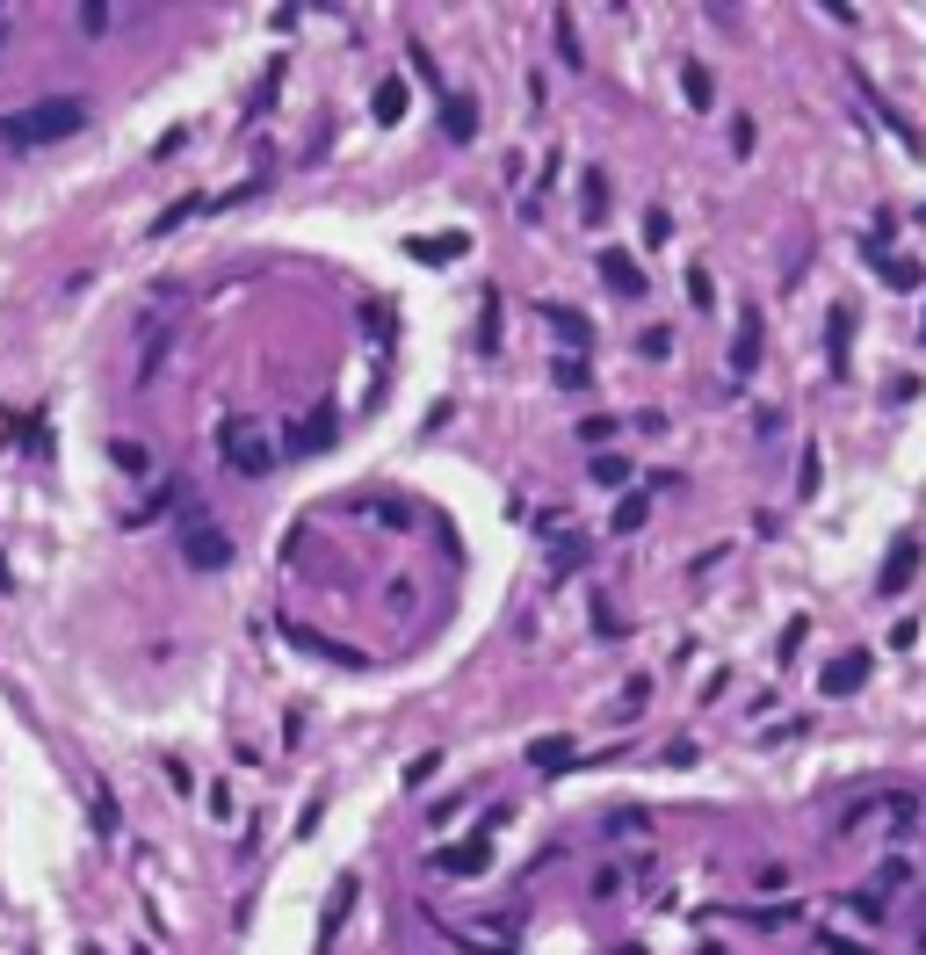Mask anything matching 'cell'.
Returning <instances> with one entry per match:
<instances>
[{"label": "cell", "mask_w": 926, "mask_h": 955, "mask_svg": "<svg viewBox=\"0 0 926 955\" xmlns=\"http://www.w3.org/2000/svg\"><path fill=\"white\" fill-rule=\"evenodd\" d=\"M87 123L80 95H51V102H29V109H0V145H58Z\"/></svg>", "instance_id": "1"}, {"label": "cell", "mask_w": 926, "mask_h": 955, "mask_svg": "<svg viewBox=\"0 0 926 955\" xmlns=\"http://www.w3.org/2000/svg\"><path fill=\"white\" fill-rule=\"evenodd\" d=\"M181 319H189V304H181V283H160V297H152V312L138 319V377H160L167 348L181 341Z\"/></svg>", "instance_id": "2"}, {"label": "cell", "mask_w": 926, "mask_h": 955, "mask_svg": "<svg viewBox=\"0 0 926 955\" xmlns=\"http://www.w3.org/2000/svg\"><path fill=\"white\" fill-rule=\"evenodd\" d=\"M218 456H225L239 478H268V471H275V435H268L254 413H225V420H218Z\"/></svg>", "instance_id": "3"}, {"label": "cell", "mask_w": 926, "mask_h": 955, "mask_svg": "<svg viewBox=\"0 0 926 955\" xmlns=\"http://www.w3.org/2000/svg\"><path fill=\"white\" fill-rule=\"evenodd\" d=\"M181 558H189L196 572H225L232 565V536L210 514H181Z\"/></svg>", "instance_id": "4"}, {"label": "cell", "mask_w": 926, "mask_h": 955, "mask_svg": "<svg viewBox=\"0 0 926 955\" xmlns=\"http://www.w3.org/2000/svg\"><path fill=\"white\" fill-rule=\"evenodd\" d=\"M854 95H861V102H869V109H876V123H883V131H890V138H898L905 152H912V160H926V131H919V123H912V116H905L898 102H883V87H876L869 73H861V66H854Z\"/></svg>", "instance_id": "5"}, {"label": "cell", "mask_w": 926, "mask_h": 955, "mask_svg": "<svg viewBox=\"0 0 926 955\" xmlns=\"http://www.w3.org/2000/svg\"><path fill=\"white\" fill-rule=\"evenodd\" d=\"M767 348V326H760V304H738V333H731V377H753Z\"/></svg>", "instance_id": "6"}, {"label": "cell", "mask_w": 926, "mask_h": 955, "mask_svg": "<svg viewBox=\"0 0 926 955\" xmlns=\"http://www.w3.org/2000/svg\"><path fill=\"white\" fill-rule=\"evenodd\" d=\"M543 326L565 341V355H586V348H594V319H586L579 304H550V297H543Z\"/></svg>", "instance_id": "7"}, {"label": "cell", "mask_w": 926, "mask_h": 955, "mask_svg": "<svg viewBox=\"0 0 926 955\" xmlns=\"http://www.w3.org/2000/svg\"><path fill=\"white\" fill-rule=\"evenodd\" d=\"M355 898H362V876H341L326 890V905H319V948H333V934L348 927V912H355Z\"/></svg>", "instance_id": "8"}, {"label": "cell", "mask_w": 926, "mask_h": 955, "mask_svg": "<svg viewBox=\"0 0 926 955\" xmlns=\"http://www.w3.org/2000/svg\"><path fill=\"white\" fill-rule=\"evenodd\" d=\"M601 283L615 297H644V268H637L630 246H601Z\"/></svg>", "instance_id": "9"}, {"label": "cell", "mask_w": 926, "mask_h": 955, "mask_svg": "<svg viewBox=\"0 0 926 955\" xmlns=\"http://www.w3.org/2000/svg\"><path fill=\"white\" fill-rule=\"evenodd\" d=\"M333 427H341L333 413H297V420H290V435H283V449H290V456H312V449L333 442Z\"/></svg>", "instance_id": "10"}, {"label": "cell", "mask_w": 926, "mask_h": 955, "mask_svg": "<svg viewBox=\"0 0 926 955\" xmlns=\"http://www.w3.org/2000/svg\"><path fill=\"white\" fill-rule=\"evenodd\" d=\"M485 861H492V840H456V847H435V869H442V876H456V883H463V876H478Z\"/></svg>", "instance_id": "11"}, {"label": "cell", "mask_w": 926, "mask_h": 955, "mask_svg": "<svg viewBox=\"0 0 926 955\" xmlns=\"http://www.w3.org/2000/svg\"><path fill=\"white\" fill-rule=\"evenodd\" d=\"M210 210H225V203H218V196H203V189H196V196H174V203L160 210V218H152V239H167V232H181L189 218H210Z\"/></svg>", "instance_id": "12"}, {"label": "cell", "mask_w": 926, "mask_h": 955, "mask_svg": "<svg viewBox=\"0 0 926 955\" xmlns=\"http://www.w3.org/2000/svg\"><path fill=\"white\" fill-rule=\"evenodd\" d=\"M861 681H869V652H861V644H847V652L825 666V695H854Z\"/></svg>", "instance_id": "13"}, {"label": "cell", "mask_w": 926, "mask_h": 955, "mask_svg": "<svg viewBox=\"0 0 926 955\" xmlns=\"http://www.w3.org/2000/svg\"><path fill=\"white\" fill-rule=\"evenodd\" d=\"M87 811H95V833H102V840H116V833H123V811H116V789H109V775H87Z\"/></svg>", "instance_id": "14"}, {"label": "cell", "mask_w": 926, "mask_h": 955, "mask_svg": "<svg viewBox=\"0 0 926 955\" xmlns=\"http://www.w3.org/2000/svg\"><path fill=\"white\" fill-rule=\"evenodd\" d=\"M442 131H449L456 145H471V138H478V102H471V95H442Z\"/></svg>", "instance_id": "15"}, {"label": "cell", "mask_w": 926, "mask_h": 955, "mask_svg": "<svg viewBox=\"0 0 926 955\" xmlns=\"http://www.w3.org/2000/svg\"><path fill=\"white\" fill-rule=\"evenodd\" d=\"M579 218H586V225L608 218V167H586V174H579Z\"/></svg>", "instance_id": "16"}, {"label": "cell", "mask_w": 926, "mask_h": 955, "mask_svg": "<svg viewBox=\"0 0 926 955\" xmlns=\"http://www.w3.org/2000/svg\"><path fill=\"white\" fill-rule=\"evenodd\" d=\"M912 883H919V861H912V854H883V861H876V898L912 890Z\"/></svg>", "instance_id": "17"}, {"label": "cell", "mask_w": 926, "mask_h": 955, "mask_svg": "<svg viewBox=\"0 0 926 955\" xmlns=\"http://www.w3.org/2000/svg\"><path fill=\"white\" fill-rule=\"evenodd\" d=\"M912 572H919V536H905L898 550H890V565H883V594H898V587H912Z\"/></svg>", "instance_id": "18"}, {"label": "cell", "mask_w": 926, "mask_h": 955, "mask_svg": "<svg viewBox=\"0 0 926 955\" xmlns=\"http://www.w3.org/2000/svg\"><path fill=\"white\" fill-rule=\"evenodd\" d=\"M297 637V652H319V659H333V666H369L355 644H333V637H319V630H290Z\"/></svg>", "instance_id": "19"}, {"label": "cell", "mask_w": 926, "mask_h": 955, "mask_svg": "<svg viewBox=\"0 0 926 955\" xmlns=\"http://www.w3.org/2000/svg\"><path fill=\"white\" fill-rule=\"evenodd\" d=\"M579 753H572V738H536V746H529V767H536V775H558V767H572Z\"/></svg>", "instance_id": "20"}, {"label": "cell", "mask_w": 926, "mask_h": 955, "mask_svg": "<svg viewBox=\"0 0 926 955\" xmlns=\"http://www.w3.org/2000/svg\"><path fill=\"white\" fill-rule=\"evenodd\" d=\"M586 478H594L601 492H623V485H630V456H615V449H601L594 464H586Z\"/></svg>", "instance_id": "21"}, {"label": "cell", "mask_w": 926, "mask_h": 955, "mask_svg": "<svg viewBox=\"0 0 926 955\" xmlns=\"http://www.w3.org/2000/svg\"><path fill=\"white\" fill-rule=\"evenodd\" d=\"M681 95H688V109H709V102H717V80H709L702 58H688V66H681Z\"/></svg>", "instance_id": "22"}, {"label": "cell", "mask_w": 926, "mask_h": 955, "mask_svg": "<svg viewBox=\"0 0 926 955\" xmlns=\"http://www.w3.org/2000/svg\"><path fill=\"white\" fill-rule=\"evenodd\" d=\"M550 529H558V558H550V579H565V572L586 565V536H572L565 521H550Z\"/></svg>", "instance_id": "23"}, {"label": "cell", "mask_w": 926, "mask_h": 955, "mask_svg": "<svg viewBox=\"0 0 926 955\" xmlns=\"http://www.w3.org/2000/svg\"><path fill=\"white\" fill-rule=\"evenodd\" d=\"M550 29H558V51H565V66L579 73V66H586V44H579V22H572V8H550Z\"/></svg>", "instance_id": "24"}, {"label": "cell", "mask_w": 926, "mask_h": 955, "mask_svg": "<svg viewBox=\"0 0 926 955\" xmlns=\"http://www.w3.org/2000/svg\"><path fill=\"white\" fill-rule=\"evenodd\" d=\"M825 341H832V369L847 377V341H854V304H840V312L825 319Z\"/></svg>", "instance_id": "25"}, {"label": "cell", "mask_w": 926, "mask_h": 955, "mask_svg": "<svg viewBox=\"0 0 926 955\" xmlns=\"http://www.w3.org/2000/svg\"><path fill=\"white\" fill-rule=\"evenodd\" d=\"M818 485H825V449L804 442V464H796V500H818Z\"/></svg>", "instance_id": "26"}, {"label": "cell", "mask_w": 926, "mask_h": 955, "mask_svg": "<svg viewBox=\"0 0 926 955\" xmlns=\"http://www.w3.org/2000/svg\"><path fill=\"white\" fill-rule=\"evenodd\" d=\"M109 464H116L123 478H152V449H138V442H109Z\"/></svg>", "instance_id": "27"}, {"label": "cell", "mask_w": 926, "mask_h": 955, "mask_svg": "<svg viewBox=\"0 0 926 955\" xmlns=\"http://www.w3.org/2000/svg\"><path fill=\"white\" fill-rule=\"evenodd\" d=\"M876 268H883V283H890V290H919V275H926L912 254H883Z\"/></svg>", "instance_id": "28"}, {"label": "cell", "mask_w": 926, "mask_h": 955, "mask_svg": "<svg viewBox=\"0 0 926 955\" xmlns=\"http://www.w3.org/2000/svg\"><path fill=\"white\" fill-rule=\"evenodd\" d=\"M398 116H406V80L384 73V80H377V123H398Z\"/></svg>", "instance_id": "29"}, {"label": "cell", "mask_w": 926, "mask_h": 955, "mask_svg": "<svg viewBox=\"0 0 926 955\" xmlns=\"http://www.w3.org/2000/svg\"><path fill=\"white\" fill-rule=\"evenodd\" d=\"M586 377H594L586 355H558V362H550V384H558V391H586Z\"/></svg>", "instance_id": "30"}, {"label": "cell", "mask_w": 926, "mask_h": 955, "mask_svg": "<svg viewBox=\"0 0 926 955\" xmlns=\"http://www.w3.org/2000/svg\"><path fill=\"white\" fill-rule=\"evenodd\" d=\"M644 507H652V500H644V492H630V500L615 507V521H608V529H615V536H637V529H644Z\"/></svg>", "instance_id": "31"}, {"label": "cell", "mask_w": 926, "mask_h": 955, "mask_svg": "<svg viewBox=\"0 0 926 955\" xmlns=\"http://www.w3.org/2000/svg\"><path fill=\"white\" fill-rule=\"evenodd\" d=\"M167 507H181V485H160V492H152V500H145V507L131 514V521H138V529H145V521H160Z\"/></svg>", "instance_id": "32"}, {"label": "cell", "mask_w": 926, "mask_h": 955, "mask_svg": "<svg viewBox=\"0 0 926 955\" xmlns=\"http://www.w3.org/2000/svg\"><path fill=\"white\" fill-rule=\"evenodd\" d=\"M594 630H601L608 644H615V637H623V608H615L608 594H594Z\"/></svg>", "instance_id": "33"}, {"label": "cell", "mask_w": 926, "mask_h": 955, "mask_svg": "<svg viewBox=\"0 0 926 955\" xmlns=\"http://www.w3.org/2000/svg\"><path fill=\"white\" fill-rule=\"evenodd\" d=\"M688 297H695V312H709V304H717V283H709V268H702V261L688 268Z\"/></svg>", "instance_id": "34"}, {"label": "cell", "mask_w": 926, "mask_h": 955, "mask_svg": "<svg viewBox=\"0 0 926 955\" xmlns=\"http://www.w3.org/2000/svg\"><path fill=\"white\" fill-rule=\"evenodd\" d=\"M666 239H673V218L652 203V210H644V246H666Z\"/></svg>", "instance_id": "35"}, {"label": "cell", "mask_w": 926, "mask_h": 955, "mask_svg": "<svg viewBox=\"0 0 926 955\" xmlns=\"http://www.w3.org/2000/svg\"><path fill=\"white\" fill-rule=\"evenodd\" d=\"M637 355H652V362H659V355H673V333H666V326H644V341H637Z\"/></svg>", "instance_id": "36"}, {"label": "cell", "mask_w": 926, "mask_h": 955, "mask_svg": "<svg viewBox=\"0 0 926 955\" xmlns=\"http://www.w3.org/2000/svg\"><path fill=\"white\" fill-rule=\"evenodd\" d=\"M377 521L384 529H413V507L406 500H377Z\"/></svg>", "instance_id": "37"}, {"label": "cell", "mask_w": 926, "mask_h": 955, "mask_svg": "<svg viewBox=\"0 0 926 955\" xmlns=\"http://www.w3.org/2000/svg\"><path fill=\"white\" fill-rule=\"evenodd\" d=\"M608 833H652V818L644 811H608Z\"/></svg>", "instance_id": "38"}, {"label": "cell", "mask_w": 926, "mask_h": 955, "mask_svg": "<svg viewBox=\"0 0 926 955\" xmlns=\"http://www.w3.org/2000/svg\"><path fill=\"white\" fill-rule=\"evenodd\" d=\"M80 29H87V37H102V29H109V8H102V0H80Z\"/></svg>", "instance_id": "39"}, {"label": "cell", "mask_w": 926, "mask_h": 955, "mask_svg": "<svg viewBox=\"0 0 926 955\" xmlns=\"http://www.w3.org/2000/svg\"><path fill=\"white\" fill-rule=\"evenodd\" d=\"M608 435H615L608 413H586V420H579V442H608Z\"/></svg>", "instance_id": "40"}, {"label": "cell", "mask_w": 926, "mask_h": 955, "mask_svg": "<svg viewBox=\"0 0 926 955\" xmlns=\"http://www.w3.org/2000/svg\"><path fill=\"white\" fill-rule=\"evenodd\" d=\"M391 608H398V615L420 608V587H413V579H391Z\"/></svg>", "instance_id": "41"}, {"label": "cell", "mask_w": 926, "mask_h": 955, "mask_svg": "<svg viewBox=\"0 0 926 955\" xmlns=\"http://www.w3.org/2000/svg\"><path fill=\"white\" fill-rule=\"evenodd\" d=\"M435 767H442V753H420V760H406V789H420L427 775H435Z\"/></svg>", "instance_id": "42"}, {"label": "cell", "mask_w": 926, "mask_h": 955, "mask_svg": "<svg viewBox=\"0 0 926 955\" xmlns=\"http://www.w3.org/2000/svg\"><path fill=\"white\" fill-rule=\"evenodd\" d=\"M753 883H760V890H789V869H782V861H760Z\"/></svg>", "instance_id": "43"}, {"label": "cell", "mask_w": 926, "mask_h": 955, "mask_svg": "<svg viewBox=\"0 0 926 955\" xmlns=\"http://www.w3.org/2000/svg\"><path fill=\"white\" fill-rule=\"evenodd\" d=\"M406 58H413V73H420V80H435V87H442V66L427 58V44H406Z\"/></svg>", "instance_id": "44"}, {"label": "cell", "mask_w": 926, "mask_h": 955, "mask_svg": "<svg viewBox=\"0 0 926 955\" xmlns=\"http://www.w3.org/2000/svg\"><path fill=\"white\" fill-rule=\"evenodd\" d=\"M644 695H652V681H644V673H637V681H623V717L644 710Z\"/></svg>", "instance_id": "45"}, {"label": "cell", "mask_w": 926, "mask_h": 955, "mask_svg": "<svg viewBox=\"0 0 926 955\" xmlns=\"http://www.w3.org/2000/svg\"><path fill=\"white\" fill-rule=\"evenodd\" d=\"M615 890H623V869H615V861H608V869L594 876V898H615Z\"/></svg>", "instance_id": "46"}, {"label": "cell", "mask_w": 926, "mask_h": 955, "mask_svg": "<svg viewBox=\"0 0 926 955\" xmlns=\"http://www.w3.org/2000/svg\"><path fill=\"white\" fill-rule=\"evenodd\" d=\"M825 948L832 955H869V941H840V934H825Z\"/></svg>", "instance_id": "47"}, {"label": "cell", "mask_w": 926, "mask_h": 955, "mask_svg": "<svg viewBox=\"0 0 926 955\" xmlns=\"http://www.w3.org/2000/svg\"><path fill=\"white\" fill-rule=\"evenodd\" d=\"M0 587H15V579H8V558H0Z\"/></svg>", "instance_id": "48"}]
</instances>
